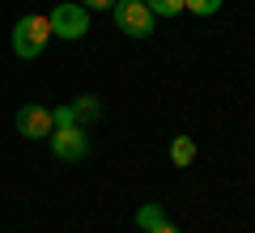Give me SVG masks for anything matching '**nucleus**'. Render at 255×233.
Wrapping results in <instances>:
<instances>
[{
    "mask_svg": "<svg viewBox=\"0 0 255 233\" xmlns=\"http://www.w3.org/2000/svg\"><path fill=\"white\" fill-rule=\"evenodd\" d=\"M9 43H13V55L17 60H38L47 51V43H51V21L43 13H26V17H17Z\"/></svg>",
    "mask_w": 255,
    "mask_h": 233,
    "instance_id": "nucleus-1",
    "label": "nucleus"
},
{
    "mask_svg": "<svg viewBox=\"0 0 255 233\" xmlns=\"http://www.w3.org/2000/svg\"><path fill=\"white\" fill-rule=\"evenodd\" d=\"M111 17H115L119 34H128V38H149L153 34V21H157L145 0H115L111 4Z\"/></svg>",
    "mask_w": 255,
    "mask_h": 233,
    "instance_id": "nucleus-2",
    "label": "nucleus"
},
{
    "mask_svg": "<svg viewBox=\"0 0 255 233\" xmlns=\"http://www.w3.org/2000/svg\"><path fill=\"white\" fill-rule=\"evenodd\" d=\"M47 21H51V38H68V43H77V38L90 34V9H85V4H77V0L55 4Z\"/></svg>",
    "mask_w": 255,
    "mask_h": 233,
    "instance_id": "nucleus-3",
    "label": "nucleus"
},
{
    "mask_svg": "<svg viewBox=\"0 0 255 233\" xmlns=\"http://www.w3.org/2000/svg\"><path fill=\"white\" fill-rule=\"evenodd\" d=\"M47 140H51V153L60 161H85L90 157V136H85V127H55Z\"/></svg>",
    "mask_w": 255,
    "mask_h": 233,
    "instance_id": "nucleus-4",
    "label": "nucleus"
},
{
    "mask_svg": "<svg viewBox=\"0 0 255 233\" xmlns=\"http://www.w3.org/2000/svg\"><path fill=\"white\" fill-rule=\"evenodd\" d=\"M55 123H51V106H38V102H30V106L17 110V136H26V140H43V136H51Z\"/></svg>",
    "mask_w": 255,
    "mask_h": 233,
    "instance_id": "nucleus-5",
    "label": "nucleus"
},
{
    "mask_svg": "<svg viewBox=\"0 0 255 233\" xmlns=\"http://www.w3.org/2000/svg\"><path fill=\"white\" fill-rule=\"evenodd\" d=\"M170 161L179 165V170H187V165L196 161V140H191V136H174L170 140Z\"/></svg>",
    "mask_w": 255,
    "mask_h": 233,
    "instance_id": "nucleus-6",
    "label": "nucleus"
},
{
    "mask_svg": "<svg viewBox=\"0 0 255 233\" xmlns=\"http://www.w3.org/2000/svg\"><path fill=\"white\" fill-rule=\"evenodd\" d=\"M73 115H77V123H94V119H102V102L94 98V93H81V98L73 102Z\"/></svg>",
    "mask_w": 255,
    "mask_h": 233,
    "instance_id": "nucleus-7",
    "label": "nucleus"
},
{
    "mask_svg": "<svg viewBox=\"0 0 255 233\" xmlns=\"http://www.w3.org/2000/svg\"><path fill=\"white\" fill-rule=\"evenodd\" d=\"M162 221H166V208H162V204H140V208H136V229L153 233Z\"/></svg>",
    "mask_w": 255,
    "mask_h": 233,
    "instance_id": "nucleus-8",
    "label": "nucleus"
},
{
    "mask_svg": "<svg viewBox=\"0 0 255 233\" xmlns=\"http://www.w3.org/2000/svg\"><path fill=\"white\" fill-rule=\"evenodd\" d=\"M145 4L153 17H179V9H183V0H145Z\"/></svg>",
    "mask_w": 255,
    "mask_h": 233,
    "instance_id": "nucleus-9",
    "label": "nucleus"
},
{
    "mask_svg": "<svg viewBox=\"0 0 255 233\" xmlns=\"http://www.w3.org/2000/svg\"><path fill=\"white\" fill-rule=\"evenodd\" d=\"M51 123H55V127H81V123H77V115H73V102L55 106V110H51Z\"/></svg>",
    "mask_w": 255,
    "mask_h": 233,
    "instance_id": "nucleus-10",
    "label": "nucleus"
},
{
    "mask_svg": "<svg viewBox=\"0 0 255 233\" xmlns=\"http://www.w3.org/2000/svg\"><path fill=\"white\" fill-rule=\"evenodd\" d=\"M183 9H191L196 17H213L221 9V0H183Z\"/></svg>",
    "mask_w": 255,
    "mask_h": 233,
    "instance_id": "nucleus-11",
    "label": "nucleus"
},
{
    "mask_svg": "<svg viewBox=\"0 0 255 233\" xmlns=\"http://www.w3.org/2000/svg\"><path fill=\"white\" fill-rule=\"evenodd\" d=\"M77 4H85V9H111L115 0H77Z\"/></svg>",
    "mask_w": 255,
    "mask_h": 233,
    "instance_id": "nucleus-12",
    "label": "nucleus"
},
{
    "mask_svg": "<svg viewBox=\"0 0 255 233\" xmlns=\"http://www.w3.org/2000/svg\"><path fill=\"white\" fill-rule=\"evenodd\" d=\"M153 233H179V225H170V221H162V225H157Z\"/></svg>",
    "mask_w": 255,
    "mask_h": 233,
    "instance_id": "nucleus-13",
    "label": "nucleus"
}]
</instances>
